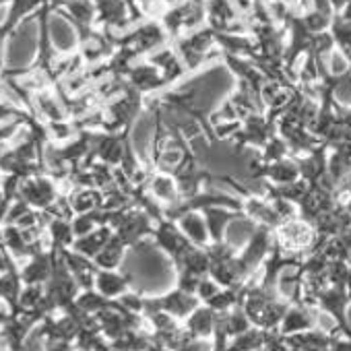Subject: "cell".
I'll return each mask as SVG.
<instances>
[{"label":"cell","instance_id":"603a6c76","mask_svg":"<svg viewBox=\"0 0 351 351\" xmlns=\"http://www.w3.org/2000/svg\"><path fill=\"white\" fill-rule=\"evenodd\" d=\"M97 221H99V219H95L93 213H81L71 226H73L75 236H77V238H83V236H87V234H91V232L95 230V223H97Z\"/></svg>","mask_w":351,"mask_h":351},{"label":"cell","instance_id":"5b68a950","mask_svg":"<svg viewBox=\"0 0 351 351\" xmlns=\"http://www.w3.org/2000/svg\"><path fill=\"white\" fill-rule=\"evenodd\" d=\"M132 283L134 279L126 271L118 273L116 269H97L95 273V287L108 300H118L132 287Z\"/></svg>","mask_w":351,"mask_h":351},{"label":"cell","instance_id":"ffe728a7","mask_svg":"<svg viewBox=\"0 0 351 351\" xmlns=\"http://www.w3.org/2000/svg\"><path fill=\"white\" fill-rule=\"evenodd\" d=\"M69 9L75 15V19L81 21V23H89L93 19V13H95L93 0H71Z\"/></svg>","mask_w":351,"mask_h":351},{"label":"cell","instance_id":"7a4b0ae2","mask_svg":"<svg viewBox=\"0 0 351 351\" xmlns=\"http://www.w3.org/2000/svg\"><path fill=\"white\" fill-rule=\"evenodd\" d=\"M203 302L197 298V293H189L180 287H171L167 289L165 293L161 295H153V298H145V310H143V316L147 312H153V310H163L167 312L169 316H173L176 320L184 322Z\"/></svg>","mask_w":351,"mask_h":351},{"label":"cell","instance_id":"9a60e30c","mask_svg":"<svg viewBox=\"0 0 351 351\" xmlns=\"http://www.w3.org/2000/svg\"><path fill=\"white\" fill-rule=\"evenodd\" d=\"M50 36H52V44L60 52H69L77 44L75 29L71 27V23L66 19H60V17H54L52 19V23H50Z\"/></svg>","mask_w":351,"mask_h":351},{"label":"cell","instance_id":"2e32d148","mask_svg":"<svg viewBox=\"0 0 351 351\" xmlns=\"http://www.w3.org/2000/svg\"><path fill=\"white\" fill-rule=\"evenodd\" d=\"M97 153H99V157H101L104 163H108V165H120V163H124V157H126L128 149L122 145V141L118 136H112L110 134V136H104L99 141Z\"/></svg>","mask_w":351,"mask_h":351},{"label":"cell","instance_id":"8992f818","mask_svg":"<svg viewBox=\"0 0 351 351\" xmlns=\"http://www.w3.org/2000/svg\"><path fill=\"white\" fill-rule=\"evenodd\" d=\"M180 228V232L195 244L201 248H207L211 244V236H209V228H207V219L203 215V211L199 209H189L184 215H180V219L176 221Z\"/></svg>","mask_w":351,"mask_h":351},{"label":"cell","instance_id":"30bf717a","mask_svg":"<svg viewBox=\"0 0 351 351\" xmlns=\"http://www.w3.org/2000/svg\"><path fill=\"white\" fill-rule=\"evenodd\" d=\"M256 228H258V223L252 221L250 217H246V215L240 211V213H236V217L230 221L223 240H226L228 244H232V246L240 252V250L248 244V240L254 236Z\"/></svg>","mask_w":351,"mask_h":351},{"label":"cell","instance_id":"7c38bea8","mask_svg":"<svg viewBox=\"0 0 351 351\" xmlns=\"http://www.w3.org/2000/svg\"><path fill=\"white\" fill-rule=\"evenodd\" d=\"M128 246L124 244V240L120 236H112L110 242L101 248V252L93 258L97 269H118L124 258H126Z\"/></svg>","mask_w":351,"mask_h":351},{"label":"cell","instance_id":"277c9868","mask_svg":"<svg viewBox=\"0 0 351 351\" xmlns=\"http://www.w3.org/2000/svg\"><path fill=\"white\" fill-rule=\"evenodd\" d=\"M147 195L151 199H155L161 207H169L173 203L182 201L180 191H178V182H176V176L167 173V171H157V169H153L151 178L147 182Z\"/></svg>","mask_w":351,"mask_h":351},{"label":"cell","instance_id":"44dd1931","mask_svg":"<svg viewBox=\"0 0 351 351\" xmlns=\"http://www.w3.org/2000/svg\"><path fill=\"white\" fill-rule=\"evenodd\" d=\"M38 101H40L42 112H44L52 122H56V120H64V110H62V106H60L52 95L42 93V95L38 97Z\"/></svg>","mask_w":351,"mask_h":351},{"label":"cell","instance_id":"7402d4cb","mask_svg":"<svg viewBox=\"0 0 351 351\" xmlns=\"http://www.w3.org/2000/svg\"><path fill=\"white\" fill-rule=\"evenodd\" d=\"M50 232H52L54 242H58V244H62V246H64V244H71V242H73V236H75L73 226L66 223L64 219L52 221V223H50Z\"/></svg>","mask_w":351,"mask_h":351},{"label":"cell","instance_id":"e0dca14e","mask_svg":"<svg viewBox=\"0 0 351 351\" xmlns=\"http://www.w3.org/2000/svg\"><path fill=\"white\" fill-rule=\"evenodd\" d=\"M261 155H263V159H265L267 163H273V161H279V159H283V157H289L291 151H289V145H287V141H285L283 136L273 134V136L263 145Z\"/></svg>","mask_w":351,"mask_h":351},{"label":"cell","instance_id":"4fadbf2b","mask_svg":"<svg viewBox=\"0 0 351 351\" xmlns=\"http://www.w3.org/2000/svg\"><path fill=\"white\" fill-rule=\"evenodd\" d=\"M21 195L25 197V203L38 205V207H48L54 201V186L44 178H36L21 186Z\"/></svg>","mask_w":351,"mask_h":351},{"label":"cell","instance_id":"5bb4252c","mask_svg":"<svg viewBox=\"0 0 351 351\" xmlns=\"http://www.w3.org/2000/svg\"><path fill=\"white\" fill-rule=\"evenodd\" d=\"M130 81L136 89L141 91H153L157 89L159 85H163V77H161V71L155 66V64H143V66H136L132 69L130 73Z\"/></svg>","mask_w":351,"mask_h":351},{"label":"cell","instance_id":"ac0fdd59","mask_svg":"<svg viewBox=\"0 0 351 351\" xmlns=\"http://www.w3.org/2000/svg\"><path fill=\"white\" fill-rule=\"evenodd\" d=\"M95 11H99L101 19L110 23H118L124 17V5L122 0H93Z\"/></svg>","mask_w":351,"mask_h":351},{"label":"cell","instance_id":"8fae6325","mask_svg":"<svg viewBox=\"0 0 351 351\" xmlns=\"http://www.w3.org/2000/svg\"><path fill=\"white\" fill-rule=\"evenodd\" d=\"M112 236H114V234H112V228H110V226L95 228L91 234L83 236V238H79V240L75 242V250H77L79 254L87 256V258H95V256L101 252V248L110 242Z\"/></svg>","mask_w":351,"mask_h":351},{"label":"cell","instance_id":"d4e9b609","mask_svg":"<svg viewBox=\"0 0 351 351\" xmlns=\"http://www.w3.org/2000/svg\"><path fill=\"white\" fill-rule=\"evenodd\" d=\"M328 3H330V7H332V11L335 13H339L347 3H349V0H328Z\"/></svg>","mask_w":351,"mask_h":351},{"label":"cell","instance_id":"6da1fadb","mask_svg":"<svg viewBox=\"0 0 351 351\" xmlns=\"http://www.w3.org/2000/svg\"><path fill=\"white\" fill-rule=\"evenodd\" d=\"M273 238H275V246L281 248L287 254L293 256H306L308 252L314 250L316 244V230L310 221L302 219L300 215L293 219H287L283 223H279L273 230Z\"/></svg>","mask_w":351,"mask_h":351},{"label":"cell","instance_id":"52a82bcc","mask_svg":"<svg viewBox=\"0 0 351 351\" xmlns=\"http://www.w3.org/2000/svg\"><path fill=\"white\" fill-rule=\"evenodd\" d=\"M215 320H217V312L211 306L201 304L182 324L195 339H213Z\"/></svg>","mask_w":351,"mask_h":351},{"label":"cell","instance_id":"484cf974","mask_svg":"<svg viewBox=\"0 0 351 351\" xmlns=\"http://www.w3.org/2000/svg\"><path fill=\"white\" fill-rule=\"evenodd\" d=\"M0 197H3V189H0Z\"/></svg>","mask_w":351,"mask_h":351},{"label":"cell","instance_id":"cb8c5ba5","mask_svg":"<svg viewBox=\"0 0 351 351\" xmlns=\"http://www.w3.org/2000/svg\"><path fill=\"white\" fill-rule=\"evenodd\" d=\"M219 289H221V285H219L211 275H205V277L201 279L199 287H197V298H199L203 304H207Z\"/></svg>","mask_w":351,"mask_h":351},{"label":"cell","instance_id":"ba28073f","mask_svg":"<svg viewBox=\"0 0 351 351\" xmlns=\"http://www.w3.org/2000/svg\"><path fill=\"white\" fill-rule=\"evenodd\" d=\"M300 178H302L300 165H298V159L293 155L283 157V159L273 161V163H267V167H265V180L273 186L289 184V182H295Z\"/></svg>","mask_w":351,"mask_h":351},{"label":"cell","instance_id":"3957f363","mask_svg":"<svg viewBox=\"0 0 351 351\" xmlns=\"http://www.w3.org/2000/svg\"><path fill=\"white\" fill-rule=\"evenodd\" d=\"M318 306H310V304H289L281 324H279V332L281 335H295V332H304L310 328H316V320H318Z\"/></svg>","mask_w":351,"mask_h":351},{"label":"cell","instance_id":"d6986e66","mask_svg":"<svg viewBox=\"0 0 351 351\" xmlns=\"http://www.w3.org/2000/svg\"><path fill=\"white\" fill-rule=\"evenodd\" d=\"M97 201H99V199H97L95 193H91V191H81V193H77V195L73 197L71 207H73V211H75L77 215H81V213H91V211L95 209V205H99Z\"/></svg>","mask_w":351,"mask_h":351},{"label":"cell","instance_id":"9c48e42d","mask_svg":"<svg viewBox=\"0 0 351 351\" xmlns=\"http://www.w3.org/2000/svg\"><path fill=\"white\" fill-rule=\"evenodd\" d=\"M236 213H240V211H234V209L223 207V205H211V207H205L203 209V215L207 219V228H209L211 242H221L226 238V230H228L230 221L236 217Z\"/></svg>","mask_w":351,"mask_h":351}]
</instances>
